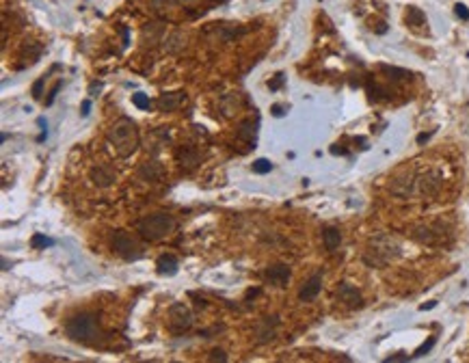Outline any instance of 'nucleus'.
<instances>
[{
	"mask_svg": "<svg viewBox=\"0 0 469 363\" xmlns=\"http://www.w3.org/2000/svg\"><path fill=\"white\" fill-rule=\"evenodd\" d=\"M454 9H456V15H459L461 20H469V11H467L465 4H456Z\"/></svg>",
	"mask_w": 469,
	"mask_h": 363,
	"instance_id": "obj_21",
	"label": "nucleus"
},
{
	"mask_svg": "<svg viewBox=\"0 0 469 363\" xmlns=\"http://www.w3.org/2000/svg\"><path fill=\"white\" fill-rule=\"evenodd\" d=\"M141 173H143L145 177H156V173H160V169H158V164L156 162H152V164H143V169H141Z\"/></svg>",
	"mask_w": 469,
	"mask_h": 363,
	"instance_id": "obj_19",
	"label": "nucleus"
},
{
	"mask_svg": "<svg viewBox=\"0 0 469 363\" xmlns=\"http://www.w3.org/2000/svg\"><path fill=\"white\" fill-rule=\"evenodd\" d=\"M435 342H437L435 337H428V340H426V342L421 344V346H419V348H417V350H415V353H413V357H424V355L428 353V350H430L432 346H435Z\"/></svg>",
	"mask_w": 469,
	"mask_h": 363,
	"instance_id": "obj_18",
	"label": "nucleus"
},
{
	"mask_svg": "<svg viewBox=\"0 0 469 363\" xmlns=\"http://www.w3.org/2000/svg\"><path fill=\"white\" fill-rule=\"evenodd\" d=\"M44 85H46V76H41V78L35 82V87H33V95H35V98H41V89H44Z\"/></svg>",
	"mask_w": 469,
	"mask_h": 363,
	"instance_id": "obj_20",
	"label": "nucleus"
},
{
	"mask_svg": "<svg viewBox=\"0 0 469 363\" xmlns=\"http://www.w3.org/2000/svg\"><path fill=\"white\" fill-rule=\"evenodd\" d=\"M91 177H93L96 184H100V186H110V184L115 182V173H112L108 166H98V169H93Z\"/></svg>",
	"mask_w": 469,
	"mask_h": 363,
	"instance_id": "obj_10",
	"label": "nucleus"
},
{
	"mask_svg": "<svg viewBox=\"0 0 469 363\" xmlns=\"http://www.w3.org/2000/svg\"><path fill=\"white\" fill-rule=\"evenodd\" d=\"M428 139H430V134H419V136H417V143H419V145H424V143L428 141Z\"/></svg>",
	"mask_w": 469,
	"mask_h": 363,
	"instance_id": "obj_27",
	"label": "nucleus"
},
{
	"mask_svg": "<svg viewBox=\"0 0 469 363\" xmlns=\"http://www.w3.org/2000/svg\"><path fill=\"white\" fill-rule=\"evenodd\" d=\"M337 296H340V301L346 303L348 307H361V303H364L359 290L355 288V285H350V283H342L340 290H337Z\"/></svg>",
	"mask_w": 469,
	"mask_h": 363,
	"instance_id": "obj_6",
	"label": "nucleus"
},
{
	"mask_svg": "<svg viewBox=\"0 0 469 363\" xmlns=\"http://www.w3.org/2000/svg\"><path fill=\"white\" fill-rule=\"evenodd\" d=\"M270 169H272V164L268 162V160H264V158H260V160H255V162H253V171H255V173H260V175L270 173Z\"/></svg>",
	"mask_w": 469,
	"mask_h": 363,
	"instance_id": "obj_17",
	"label": "nucleus"
},
{
	"mask_svg": "<svg viewBox=\"0 0 469 363\" xmlns=\"http://www.w3.org/2000/svg\"><path fill=\"white\" fill-rule=\"evenodd\" d=\"M281 85H283V76H281V74H277V78L272 80V82H270L268 87H270V91H277V89L281 87Z\"/></svg>",
	"mask_w": 469,
	"mask_h": 363,
	"instance_id": "obj_22",
	"label": "nucleus"
},
{
	"mask_svg": "<svg viewBox=\"0 0 469 363\" xmlns=\"http://www.w3.org/2000/svg\"><path fill=\"white\" fill-rule=\"evenodd\" d=\"M322 240H324L326 251H335V249L340 247V242H342V234L335 227H329V229L322 231Z\"/></svg>",
	"mask_w": 469,
	"mask_h": 363,
	"instance_id": "obj_11",
	"label": "nucleus"
},
{
	"mask_svg": "<svg viewBox=\"0 0 469 363\" xmlns=\"http://www.w3.org/2000/svg\"><path fill=\"white\" fill-rule=\"evenodd\" d=\"M173 229H175V221L169 214H152V216H145L139 223V231L145 238H150V240H160V238L169 236Z\"/></svg>",
	"mask_w": 469,
	"mask_h": 363,
	"instance_id": "obj_3",
	"label": "nucleus"
},
{
	"mask_svg": "<svg viewBox=\"0 0 469 363\" xmlns=\"http://www.w3.org/2000/svg\"><path fill=\"white\" fill-rule=\"evenodd\" d=\"M272 115H275V117H281V115H283V108H281V106H272Z\"/></svg>",
	"mask_w": 469,
	"mask_h": 363,
	"instance_id": "obj_26",
	"label": "nucleus"
},
{
	"mask_svg": "<svg viewBox=\"0 0 469 363\" xmlns=\"http://www.w3.org/2000/svg\"><path fill=\"white\" fill-rule=\"evenodd\" d=\"M52 245H54V240H52V238H46L44 234H35L33 240H31L33 249H46V247H52Z\"/></svg>",
	"mask_w": 469,
	"mask_h": 363,
	"instance_id": "obj_15",
	"label": "nucleus"
},
{
	"mask_svg": "<svg viewBox=\"0 0 469 363\" xmlns=\"http://www.w3.org/2000/svg\"><path fill=\"white\" fill-rule=\"evenodd\" d=\"M156 268H158L160 275H175V270H177L175 255H160L158 261H156Z\"/></svg>",
	"mask_w": 469,
	"mask_h": 363,
	"instance_id": "obj_9",
	"label": "nucleus"
},
{
	"mask_svg": "<svg viewBox=\"0 0 469 363\" xmlns=\"http://www.w3.org/2000/svg\"><path fill=\"white\" fill-rule=\"evenodd\" d=\"M407 24L411 28H417V26H426V15L421 13L419 9H415V7H411L407 11Z\"/></svg>",
	"mask_w": 469,
	"mask_h": 363,
	"instance_id": "obj_13",
	"label": "nucleus"
},
{
	"mask_svg": "<svg viewBox=\"0 0 469 363\" xmlns=\"http://www.w3.org/2000/svg\"><path fill=\"white\" fill-rule=\"evenodd\" d=\"M396 361H409V355H394L385 359V363H396Z\"/></svg>",
	"mask_w": 469,
	"mask_h": 363,
	"instance_id": "obj_23",
	"label": "nucleus"
},
{
	"mask_svg": "<svg viewBox=\"0 0 469 363\" xmlns=\"http://www.w3.org/2000/svg\"><path fill=\"white\" fill-rule=\"evenodd\" d=\"M89 110H91V102H89V100H85V102H82V115H89Z\"/></svg>",
	"mask_w": 469,
	"mask_h": 363,
	"instance_id": "obj_25",
	"label": "nucleus"
},
{
	"mask_svg": "<svg viewBox=\"0 0 469 363\" xmlns=\"http://www.w3.org/2000/svg\"><path fill=\"white\" fill-rule=\"evenodd\" d=\"M132 102H134L136 108H141V110H147V108L152 106L150 98H147L145 93H134V95H132Z\"/></svg>",
	"mask_w": 469,
	"mask_h": 363,
	"instance_id": "obj_16",
	"label": "nucleus"
},
{
	"mask_svg": "<svg viewBox=\"0 0 469 363\" xmlns=\"http://www.w3.org/2000/svg\"><path fill=\"white\" fill-rule=\"evenodd\" d=\"M65 333H67V337L74 340V342H82V344L93 342L96 335H98L96 318L89 316V313L74 316L72 320H67V324H65Z\"/></svg>",
	"mask_w": 469,
	"mask_h": 363,
	"instance_id": "obj_2",
	"label": "nucleus"
},
{
	"mask_svg": "<svg viewBox=\"0 0 469 363\" xmlns=\"http://www.w3.org/2000/svg\"><path fill=\"white\" fill-rule=\"evenodd\" d=\"M110 141L115 150L119 152V156H130L139 147V134H136L134 123L130 119H119L115 128L110 130Z\"/></svg>",
	"mask_w": 469,
	"mask_h": 363,
	"instance_id": "obj_1",
	"label": "nucleus"
},
{
	"mask_svg": "<svg viewBox=\"0 0 469 363\" xmlns=\"http://www.w3.org/2000/svg\"><path fill=\"white\" fill-rule=\"evenodd\" d=\"M210 359H212V361H216V359H221V361H225V359H227V357H225V355L221 353V350H214V353H212V355H210Z\"/></svg>",
	"mask_w": 469,
	"mask_h": 363,
	"instance_id": "obj_24",
	"label": "nucleus"
},
{
	"mask_svg": "<svg viewBox=\"0 0 469 363\" xmlns=\"http://www.w3.org/2000/svg\"><path fill=\"white\" fill-rule=\"evenodd\" d=\"M182 100H184L182 93L162 95V98H160V102H158V106H160V110H173V108H177V106H180Z\"/></svg>",
	"mask_w": 469,
	"mask_h": 363,
	"instance_id": "obj_12",
	"label": "nucleus"
},
{
	"mask_svg": "<svg viewBox=\"0 0 469 363\" xmlns=\"http://www.w3.org/2000/svg\"><path fill=\"white\" fill-rule=\"evenodd\" d=\"M169 313H171V329H173V331H184V329H188L191 322H193L191 311H188L182 303H175V305L171 307Z\"/></svg>",
	"mask_w": 469,
	"mask_h": 363,
	"instance_id": "obj_5",
	"label": "nucleus"
},
{
	"mask_svg": "<svg viewBox=\"0 0 469 363\" xmlns=\"http://www.w3.org/2000/svg\"><path fill=\"white\" fill-rule=\"evenodd\" d=\"M112 249H115V251L119 253L121 258H126V259H136V258H139V245H136V242L128 234H123V231H117V234L112 236Z\"/></svg>",
	"mask_w": 469,
	"mask_h": 363,
	"instance_id": "obj_4",
	"label": "nucleus"
},
{
	"mask_svg": "<svg viewBox=\"0 0 469 363\" xmlns=\"http://www.w3.org/2000/svg\"><path fill=\"white\" fill-rule=\"evenodd\" d=\"M320 288H322V275H313L310 281L301 288L299 292V299L301 301H313L316 296L320 294Z\"/></svg>",
	"mask_w": 469,
	"mask_h": 363,
	"instance_id": "obj_7",
	"label": "nucleus"
},
{
	"mask_svg": "<svg viewBox=\"0 0 469 363\" xmlns=\"http://www.w3.org/2000/svg\"><path fill=\"white\" fill-rule=\"evenodd\" d=\"M177 156H180V160H182V162L186 164V166H195V164L199 162V156H197V152L188 150V147H186V150H182L180 154H177Z\"/></svg>",
	"mask_w": 469,
	"mask_h": 363,
	"instance_id": "obj_14",
	"label": "nucleus"
},
{
	"mask_svg": "<svg viewBox=\"0 0 469 363\" xmlns=\"http://www.w3.org/2000/svg\"><path fill=\"white\" fill-rule=\"evenodd\" d=\"M266 279L275 285H286L290 279V268L288 266H272V268L266 272Z\"/></svg>",
	"mask_w": 469,
	"mask_h": 363,
	"instance_id": "obj_8",
	"label": "nucleus"
}]
</instances>
